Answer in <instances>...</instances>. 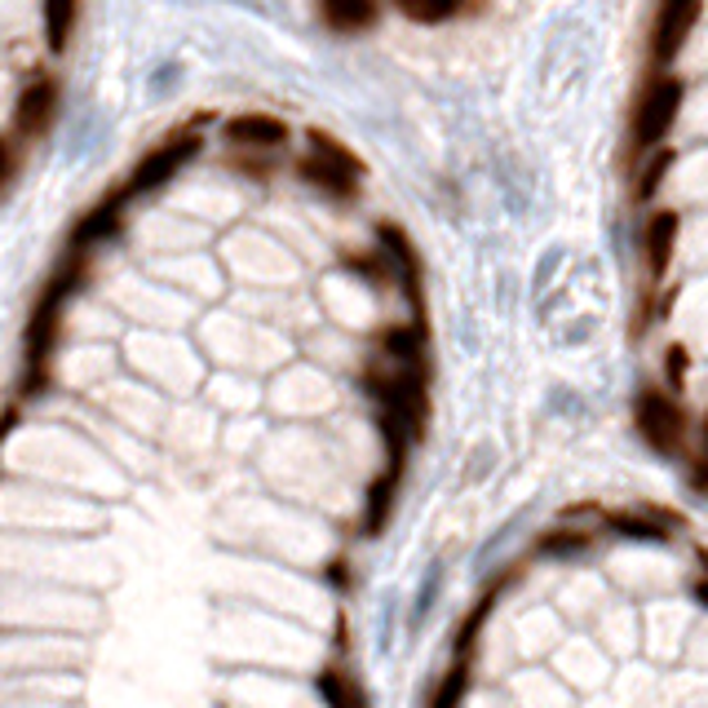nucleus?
<instances>
[{
  "label": "nucleus",
  "instance_id": "nucleus-5",
  "mask_svg": "<svg viewBox=\"0 0 708 708\" xmlns=\"http://www.w3.org/2000/svg\"><path fill=\"white\" fill-rule=\"evenodd\" d=\"M705 13V0H660L651 18V71H674L682 49L691 44V31Z\"/></svg>",
  "mask_w": 708,
  "mask_h": 708
},
{
  "label": "nucleus",
  "instance_id": "nucleus-25",
  "mask_svg": "<svg viewBox=\"0 0 708 708\" xmlns=\"http://www.w3.org/2000/svg\"><path fill=\"white\" fill-rule=\"evenodd\" d=\"M705 443H708V421H705Z\"/></svg>",
  "mask_w": 708,
  "mask_h": 708
},
{
  "label": "nucleus",
  "instance_id": "nucleus-18",
  "mask_svg": "<svg viewBox=\"0 0 708 708\" xmlns=\"http://www.w3.org/2000/svg\"><path fill=\"white\" fill-rule=\"evenodd\" d=\"M407 22H421V27H443V22H452L461 9H465V0H390Z\"/></svg>",
  "mask_w": 708,
  "mask_h": 708
},
{
  "label": "nucleus",
  "instance_id": "nucleus-2",
  "mask_svg": "<svg viewBox=\"0 0 708 708\" xmlns=\"http://www.w3.org/2000/svg\"><path fill=\"white\" fill-rule=\"evenodd\" d=\"M687 107V80L678 71H651V80L643 84L638 102H634V120H629V155L643 160L656 146L669 142L678 115Z\"/></svg>",
  "mask_w": 708,
  "mask_h": 708
},
{
  "label": "nucleus",
  "instance_id": "nucleus-6",
  "mask_svg": "<svg viewBox=\"0 0 708 708\" xmlns=\"http://www.w3.org/2000/svg\"><path fill=\"white\" fill-rule=\"evenodd\" d=\"M634 421H638V434H643L656 452H678V447H682L687 412H682V403H678L669 390H643V394H638V407H634Z\"/></svg>",
  "mask_w": 708,
  "mask_h": 708
},
{
  "label": "nucleus",
  "instance_id": "nucleus-1",
  "mask_svg": "<svg viewBox=\"0 0 708 708\" xmlns=\"http://www.w3.org/2000/svg\"><path fill=\"white\" fill-rule=\"evenodd\" d=\"M84 280V266L80 257H71L67 266H58L49 275V284L40 289L36 306H31V320L22 328V354H27V367H31V385L44 381V367L58 351V337H62V311H67V297L80 289Z\"/></svg>",
  "mask_w": 708,
  "mask_h": 708
},
{
  "label": "nucleus",
  "instance_id": "nucleus-8",
  "mask_svg": "<svg viewBox=\"0 0 708 708\" xmlns=\"http://www.w3.org/2000/svg\"><path fill=\"white\" fill-rule=\"evenodd\" d=\"M289 138H293V129H289L280 115H271V111H240V115L222 120V142H226L231 151L271 155V151L289 146Z\"/></svg>",
  "mask_w": 708,
  "mask_h": 708
},
{
  "label": "nucleus",
  "instance_id": "nucleus-16",
  "mask_svg": "<svg viewBox=\"0 0 708 708\" xmlns=\"http://www.w3.org/2000/svg\"><path fill=\"white\" fill-rule=\"evenodd\" d=\"M320 13L333 31L354 36V31H367L376 22V0H320Z\"/></svg>",
  "mask_w": 708,
  "mask_h": 708
},
{
  "label": "nucleus",
  "instance_id": "nucleus-17",
  "mask_svg": "<svg viewBox=\"0 0 708 708\" xmlns=\"http://www.w3.org/2000/svg\"><path fill=\"white\" fill-rule=\"evenodd\" d=\"M320 696H324L328 708H367L363 687L354 682L346 669H324V674H320Z\"/></svg>",
  "mask_w": 708,
  "mask_h": 708
},
{
  "label": "nucleus",
  "instance_id": "nucleus-13",
  "mask_svg": "<svg viewBox=\"0 0 708 708\" xmlns=\"http://www.w3.org/2000/svg\"><path fill=\"white\" fill-rule=\"evenodd\" d=\"M40 22H44L49 53H67L80 22V0H40Z\"/></svg>",
  "mask_w": 708,
  "mask_h": 708
},
{
  "label": "nucleus",
  "instance_id": "nucleus-22",
  "mask_svg": "<svg viewBox=\"0 0 708 708\" xmlns=\"http://www.w3.org/2000/svg\"><path fill=\"white\" fill-rule=\"evenodd\" d=\"M13 169H18V155H13V142L0 138V191L13 182Z\"/></svg>",
  "mask_w": 708,
  "mask_h": 708
},
{
  "label": "nucleus",
  "instance_id": "nucleus-9",
  "mask_svg": "<svg viewBox=\"0 0 708 708\" xmlns=\"http://www.w3.org/2000/svg\"><path fill=\"white\" fill-rule=\"evenodd\" d=\"M376 253L390 262V275H398L407 302L421 311V253H416L412 235L403 226H394V222H381L376 226Z\"/></svg>",
  "mask_w": 708,
  "mask_h": 708
},
{
  "label": "nucleus",
  "instance_id": "nucleus-10",
  "mask_svg": "<svg viewBox=\"0 0 708 708\" xmlns=\"http://www.w3.org/2000/svg\"><path fill=\"white\" fill-rule=\"evenodd\" d=\"M678 240H682V213L678 209H656L643 226V253H647V271L651 280H665L669 266H674V253H678Z\"/></svg>",
  "mask_w": 708,
  "mask_h": 708
},
{
  "label": "nucleus",
  "instance_id": "nucleus-12",
  "mask_svg": "<svg viewBox=\"0 0 708 708\" xmlns=\"http://www.w3.org/2000/svg\"><path fill=\"white\" fill-rule=\"evenodd\" d=\"M674 523H678V518L656 514V509H620V514H607V518H603V527H611V532L625 536V540H665Z\"/></svg>",
  "mask_w": 708,
  "mask_h": 708
},
{
  "label": "nucleus",
  "instance_id": "nucleus-20",
  "mask_svg": "<svg viewBox=\"0 0 708 708\" xmlns=\"http://www.w3.org/2000/svg\"><path fill=\"white\" fill-rule=\"evenodd\" d=\"M589 532H576V527H567V532H545L540 536V554H580V549H589Z\"/></svg>",
  "mask_w": 708,
  "mask_h": 708
},
{
  "label": "nucleus",
  "instance_id": "nucleus-14",
  "mask_svg": "<svg viewBox=\"0 0 708 708\" xmlns=\"http://www.w3.org/2000/svg\"><path fill=\"white\" fill-rule=\"evenodd\" d=\"M398 483H403V461H390L381 469V478L367 487V514H363V532H381L390 509H394V496H398Z\"/></svg>",
  "mask_w": 708,
  "mask_h": 708
},
{
  "label": "nucleus",
  "instance_id": "nucleus-24",
  "mask_svg": "<svg viewBox=\"0 0 708 708\" xmlns=\"http://www.w3.org/2000/svg\"><path fill=\"white\" fill-rule=\"evenodd\" d=\"M696 598H700V603L708 607V580H696Z\"/></svg>",
  "mask_w": 708,
  "mask_h": 708
},
{
  "label": "nucleus",
  "instance_id": "nucleus-11",
  "mask_svg": "<svg viewBox=\"0 0 708 708\" xmlns=\"http://www.w3.org/2000/svg\"><path fill=\"white\" fill-rule=\"evenodd\" d=\"M120 222H124V200H120V191H111L107 200H98L93 209L80 213V222L71 226V249H93V244L111 240L120 231Z\"/></svg>",
  "mask_w": 708,
  "mask_h": 708
},
{
  "label": "nucleus",
  "instance_id": "nucleus-21",
  "mask_svg": "<svg viewBox=\"0 0 708 708\" xmlns=\"http://www.w3.org/2000/svg\"><path fill=\"white\" fill-rule=\"evenodd\" d=\"M687 367H691L687 346H669V351H665V376H669L674 394H682V390H687Z\"/></svg>",
  "mask_w": 708,
  "mask_h": 708
},
{
  "label": "nucleus",
  "instance_id": "nucleus-15",
  "mask_svg": "<svg viewBox=\"0 0 708 708\" xmlns=\"http://www.w3.org/2000/svg\"><path fill=\"white\" fill-rule=\"evenodd\" d=\"M674 164H678V151H674L669 142L656 146L651 155H643V169H638V182H634V200H638V204H651V200L660 195L665 178L674 173Z\"/></svg>",
  "mask_w": 708,
  "mask_h": 708
},
{
  "label": "nucleus",
  "instance_id": "nucleus-19",
  "mask_svg": "<svg viewBox=\"0 0 708 708\" xmlns=\"http://www.w3.org/2000/svg\"><path fill=\"white\" fill-rule=\"evenodd\" d=\"M465 691H469V665L461 660V665H452V669L443 674V682H438V691H434L429 708H461Z\"/></svg>",
  "mask_w": 708,
  "mask_h": 708
},
{
  "label": "nucleus",
  "instance_id": "nucleus-23",
  "mask_svg": "<svg viewBox=\"0 0 708 708\" xmlns=\"http://www.w3.org/2000/svg\"><path fill=\"white\" fill-rule=\"evenodd\" d=\"M691 483H696V492H708V456L696 465V478H691Z\"/></svg>",
  "mask_w": 708,
  "mask_h": 708
},
{
  "label": "nucleus",
  "instance_id": "nucleus-7",
  "mask_svg": "<svg viewBox=\"0 0 708 708\" xmlns=\"http://www.w3.org/2000/svg\"><path fill=\"white\" fill-rule=\"evenodd\" d=\"M58 107H62V84L53 75H36L22 84L18 102H13V138L22 142H36L49 133V124L58 120Z\"/></svg>",
  "mask_w": 708,
  "mask_h": 708
},
{
  "label": "nucleus",
  "instance_id": "nucleus-4",
  "mask_svg": "<svg viewBox=\"0 0 708 708\" xmlns=\"http://www.w3.org/2000/svg\"><path fill=\"white\" fill-rule=\"evenodd\" d=\"M200 146H204V138L195 133V129H178V133H169L164 142H155L133 169H129V178L115 186L120 191V200L129 204V200H138V195H151V191H160V186H169L195 155H200Z\"/></svg>",
  "mask_w": 708,
  "mask_h": 708
},
{
  "label": "nucleus",
  "instance_id": "nucleus-3",
  "mask_svg": "<svg viewBox=\"0 0 708 708\" xmlns=\"http://www.w3.org/2000/svg\"><path fill=\"white\" fill-rule=\"evenodd\" d=\"M306 142H311V151L297 160V178L306 186L333 195V200H358V191H363V160L354 155L346 142H337L324 129H311Z\"/></svg>",
  "mask_w": 708,
  "mask_h": 708
}]
</instances>
